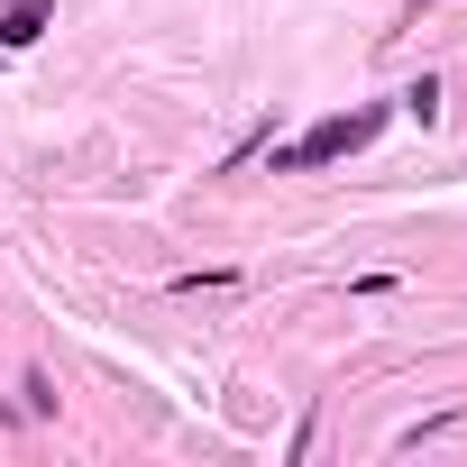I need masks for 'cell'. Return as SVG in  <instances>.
I'll list each match as a JSON object with an SVG mask.
<instances>
[{"instance_id": "6da1fadb", "label": "cell", "mask_w": 467, "mask_h": 467, "mask_svg": "<svg viewBox=\"0 0 467 467\" xmlns=\"http://www.w3.org/2000/svg\"><path fill=\"white\" fill-rule=\"evenodd\" d=\"M376 129H385V110H339V119L303 129L294 147H275V174H312V165H339V156H358Z\"/></svg>"}, {"instance_id": "7a4b0ae2", "label": "cell", "mask_w": 467, "mask_h": 467, "mask_svg": "<svg viewBox=\"0 0 467 467\" xmlns=\"http://www.w3.org/2000/svg\"><path fill=\"white\" fill-rule=\"evenodd\" d=\"M47 19H56V0H10V10H0V47H37Z\"/></svg>"}, {"instance_id": "3957f363", "label": "cell", "mask_w": 467, "mask_h": 467, "mask_svg": "<svg viewBox=\"0 0 467 467\" xmlns=\"http://www.w3.org/2000/svg\"><path fill=\"white\" fill-rule=\"evenodd\" d=\"M403 110H412V119H421V129H431V119H440V83H431V74H421V83H412V92H403Z\"/></svg>"}, {"instance_id": "277c9868", "label": "cell", "mask_w": 467, "mask_h": 467, "mask_svg": "<svg viewBox=\"0 0 467 467\" xmlns=\"http://www.w3.org/2000/svg\"><path fill=\"white\" fill-rule=\"evenodd\" d=\"M421 10H431V0H421Z\"/></svg>"}]
</instances>
